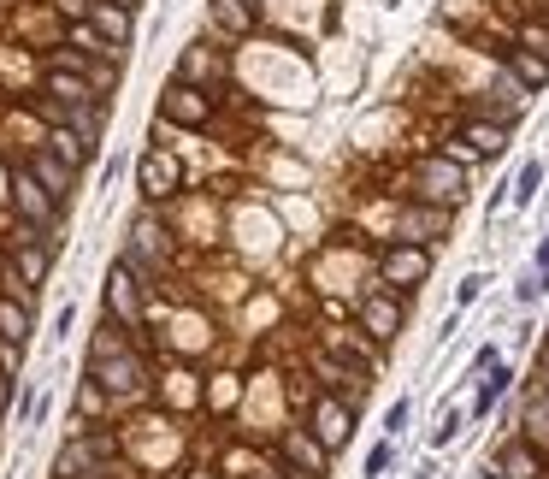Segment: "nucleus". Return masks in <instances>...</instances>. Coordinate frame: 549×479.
<instances>
[{
	"label": "nucleus",
	"mask_w": 549,
	"mask_h": 479,
	"mask_svg": "<svg viewBox=\"0 0 549 479\" xmlns=\"http://www.w3.org/2000/svg\"><path fill=\"white\" fill-rule=\"evenodd\" d=\"M355 314H361V332L378 349H390L396 332H402V290H390V284H378V290H366L361 302H355Z\"/></svg>",
	"instance_id": "7ed1b4c3"
},
{
	"label": "nucleus",
	"mask_w": 549,
	"mask_h": 479,
	"mask_svg": "<svg viewBox=\"0 0 549 479\" xmlns=\"http://www.w3.org/2000/svg\"><path fill=\"white\" fill-rule=\"evenodd\" d=\"M514 42H520V48H538V54H549V18H526Z\"/></svg>",
	"instance_id": "cd10ccee"
},
{
	"label": "nucleus",
	"mask_w": 549,
	"mask_h": 479,
	"mask_svg": "<svg viewBox=\"0 0 549 479\" xmlns=\"http://www.w3.org/2000/svg\"><path fill=\"white\" fill-rule=\"evenodd\" d=\"M107 320H124V332H136V267L130 261L107 273Z\"/></svg>",
	"instance_id": "4468645a"
},
{
	"label": "nucleus",
	"mask_w": 549,
	"mask_h": 479,
	"mask_svg": "<svg viewBox=\"0 0 549 479\" xmlns=\"http://www.w3.org/2000/svg\"><path fill=\"white\" fill-rule=\"evenodd\" d=\"M136 255H154V261H166V255H172V249H166V237L154 231V219H148V213L136 219Z\"/></svg>",
	"instance_id": "a878e982"
},
{
	"label": "nucleus",
	"mask_w": 549,
	"mask_h": 479,
	"mask_svg": "<svg viewBox=\"0 0 549 479\" xmlns=\"http://www.w3.org/2000/svg\"><path fill=\"white\" fill-rule=\"evenodd\" d=\"M390 462H396V438H384V444H372L361 462V479H384L390 474Z\"/></svg>",
	"instance_id": "bb28decb"
},
{
	"label": "nucleus",
	"mask_w": 549,
	"mask_h": 479,
	"mask_svg": "<svg viewBox=\"0 0 549 479\" xmlns=\"http://www.w3.org/2000/svg\"><path fill=\"white\" fill-rule=\"evenodd\" d=\"M496 54H502V66L514 71L532 95H538V89H549V54H538V48H520V42H502Z\"/></svg>",
	"instance_id": "2eb2a0df"
},
{
	"label": "nucleus",
	"mask_w": 549,
	"mask_h": 479,
	"mask_svg": "<svg viewBox=\"0 0 549 479\" xmlns=\"http://www.w3.org/2000/svg\"><path fill=\"white\" fill-rule=\"evenodd\" d=\"M496 468H502L508 479H544V456H538L532 438H508L502 456H496Z\"/></svg>",
	"instance_id": "6ab92c4d"
},
{
	"label": "nucleus",
	"mask_w": 549,
	"mask_h": 479,
	"mask_svg": "<svg viewBox=\"0 0 549 479\" xmlns=\"http://www.w3.org/2000/svg\"><path fill=\"white\" fill-rule=\"evenodd\" d=\"M479 479H508V474H502V468H479Z\"/></svg>",
	"instance_id": "e433bc0d"
},
{
	"label": "nucleus",
	"mask_w": 549,
	"mask_h": 479,
	"mask_svg": "<svg viewBox=\"0 0 549 479\" xmlns=\"http://www.w3.org/2000/svg\"><path fill=\"white\" fill-rule=\"evenodd\" d=\"M508 385H514V373H508V367L496 361V367L485 373V385H479V397H473V420H485V414L496 409L502 397H508Z\"/></svg>",
	"instance_id": "412c9836"
},
{
	"label": "nucleus",
	"mask_w": 549,
	"mask_h": 479,
	"mask_svg": "<svg viewBox=\"0 0 549 479\" xmlns=\"http://www.w3.org/2000/svg\"><path fill=\"white\" fill-rule=\"evenodd\" d=\"M485 284H490L485 273H473V278H467V284H461V290H455V308H467V302H479V296H485Z\"/></svg>",
	"instance_id": "2f4dec72"
},
{
	"label": "nucleus",
	"mask_w": 549,
	"mask_h": 479,
	"mask_svg": "<svg viewBox=\"0 0 549 479\" xmlns=\"http://www.w3.org/2000/svg\"><path fill=\"white\" fill-rule=\"evenodd\" d=\"M54 12H60V18H71V24H83V18L95 12V0H54Z\"/></svg>",
	"instance_id": "473e14b6"
},
{
	"label": "nucleus",
	"mask_w": 549,
	"mask_h": 479,
	"mask_svg": "<svg viewBox=\"0 0 549 479\" xmlns=\"http://www.w3.org/2000/svg\"><path fill=\"white\" fill-rule=\"evenodd\" d=\"M207 24L225 42H248L254 36V0H207Z\"/></svg>",
	"instance_id": "ddd939ff"
},
{
	"label": "nucleus",
	"mask_w": 549,
	"mask_h": 479,
	"mask_svg": "<svg viewBox=\"0 0 549 479\" xmlns=\"http://www.w3.org/2000/svg\"><path fill=\"white\" fill-rule=\"evenodd\" d=\"M42 95L71 101V107H95V101H101V95H95V83H89L83 71H60V66H48V77H42Z\"/></svg>",
	"instance_id": "a211bd4d"
},
{
	"label": "nucleus",
	"mask_w": 549,
	"mask_h": 479,
	"mask_svg": "<svg viewBox=\"0 0 549 479\" xmlns=\"http://www.w3.org/2000/svg\"><path fill=\"white\" fill-rule=\"evenodd\" d=\"M178 77L183 83H195V89H207V83H219L225 77V54H213L207 42H189L178 60Z\"/></svg>",
	"instance_id": "f3484780"
},
{
	"label": "nucleus",
	"mask_w": 549,
	"mask_h": 479,
	"mask_svg": "<svg viewBox=\"0 0 549 479\" xmlns=\"http://www.w3.org/2000/svg\"><path fill=\"white\" fill-rule=\"evenodd\" d=\"M30 172L42 178V190H48L60 207L71 202V190H77V166H71V160H60L54 148H36V154H30Z\"/></svg>",
	"instance_id": "f8f14e48"
},
{
	"label": "nucleus",
	"mask_w": 549,
	"mask_h": 479,
	"mask_svg": "<svg viewBox=\"0 0 549 479\" xmlns=\"http://www.w3.org/2000/svg\"><path fill=\"white\" fill-rule=\"evenodd\" d=\"M89 379H101L113 397H142V361L130 349L107 355V361H89Z\"/></svg>",
	"instance_id": "9d476101"
},
{
	"label": "nucleus",
	"mask_w": 549,
	"mask_h": 479,
	"mask_svg": "<svg viewBox=\"0 0 549 479\" xmlns=\"http://www.w3.org/2000/svg\"><path fill=\"white\" fill-rule=\"evenodd\" d=\"M408 414H414L408 397H402V403H390V414H384V438H402V432H408Z\"/></svg>",
	"instance_id": "7c9ffc66"
},
{
	"label": "nucleus",
	"mask_w": 549,
	"mask_h": 479,
	"mask_svg": "<svg viewBox=\"0 0 549 479\" xmlns=\"http://www.w3.org/2000/svg\"><path fill=\"white\" fill-rule=\"evenodd\" d=\"M538 190H544V166H538V160H526V166H520V178H514V190H508V202L532 207V202H538Z\"/></svg>",
	"instance_id": "393cba45"
},
{
	"label": "nucleus",
	"mask_w": 549,
	"mask_h": 479,
	"mask_svg": "<svg viewBox=\"0 0 549 479\" xmlns=\"http://www.w3.org/2000/svg\"><path fill=\"white\" fill-rule=\"evenodd\" d=\"M0 338H6V343L30 338V314H24V302H18V296H0Z\"/></svg>",
	"instance_id": "5701e85b"
},
{
	"label": "nucleus",
	"mask_w": 549,
	"mask_h": 479,
	"mask_svg": "<svg viewBox=\"0 0 549 479\" xmlns=\"http://www.w3.org/2000/svg\"><path fill=\"white\" fill-rule=\"evenodd\" d=\"M48 148L60 154V160H71L77 172L95 160V137H83V131H71V125H54V137H48Z\"/></svg>",
	"instance_id": "aec40b11"
},
{
	"label": "nucleus",
	"mask_w": 549,
	"mask_h": 479,
	"mask_svg": "<svg viewBox=\"0 0 549 479\" xmlns=\"http://www.w3.org/2000/svg\"><path fill=\"white\" fill-rule=\"evenodd\" d=\"M113 6H124V12H136V6H142V0H113Z\"/></svg>",
	"instance_id": "4c0bfd02"
},
{
	"label": "nucleus",
	"mask_w": 549,
	"mask_h": 479,
	"mask_svg": "<svg viewBox=\"0 0 549 479\" xmlns=\"http://www.w3.org/2000/svg\"><path fill=\"white\" fill-rule=\"evenodd\" d=\"M526 438H532V444L549 438V391H538V385L526 391Z\"/></svg>",
	"instance_id": "b1692460"
},
{
	"label": "nucleus",
	"mask_w": 549,
	"mask_h": 479,
	"mask_svg": "<svg viewBox=\"0 0 549 479\" xmlns=\"http://www.w3.org/2000/svg\"><path fill=\"white\" fill-rule=\"evenodd\" d=\"M136 184H142V196H148V202H172V196H178V184H183L178 154H172V148H148V154L136 160Z\"/></svg>",
	"instance_id": "39448f33"
},
{
	"label": "nucleus",
	"mask_w": 549,
	"mask_h": 479,
	"mask_svg": "<svg viewBox=\"0 0 549 479\" xmlns=\"http://www.w3.org/2000/svg\"><path fill=\"white\" fill-rule=\"evenodd\" d=\"M532 267L544 273V284H549V237H538V249H532Z\"/></svg>",
	"instance_id": "72a5a7b5"
},
{
	"label": "nucleus",
	"mask_w": 549,
	"mask_h": 479,
	"mask_svg": "<svg viewBox=\"0 0 549 479\" xmlns=\"http://www.w3.org/2000/svg\"><path fill=\"white\" fill-rule=\"evenodd\" d=\"M455 137L467 142L479 160H496V154L508 148V137H514V125H502V119H490V113H473V119L455 125Z\"/></svg>",
	"instance_id": "9b49d317"
},
{
	"label": "nucleus",
	"mask_w": 549,
	"mask_h": 479,
	"mask_svg": "<svg viewBox=\"0 0 549 479\" xmlns=\"http://www.w3.org/2000/svg\"><path fill=\"white\" fill-rule=\"evenodd\" d=\"M12 207H18V213H24V225H36V231H54V225H60V202L42 190V178H36L30 166L12 178Z\"/></svg>",
	"instance_id": "0eeeda50"
},
{
	"label": "nucleus",
	"mask_w": 549,
	"mask_h": 479,
	"mask_svg": "<svg viewBox=\"0 0 549 479\" xmlns=\"http://www.w3.org/2000/svg\"><path fill=\"white\" fill-rule=\"evenodd\" d=\"M538 391H549V343L538 349Z\"/></svg>",
	"instance_id": "f704fd0d"
},
{
	"label": "nucleus",
	"mask_w": 549,
	"mask_h": 479,
	"mask_svg": "<svg viewBox=\"0 0 549 479\" xmlns=\"http://www.w3.org/2000/svg\"><path fill=\"white\" fill-rule=\"evenodd\" d=\"M461 426H467V414H461V409H443V420L431 426V444H437V450H443V444H455V432H461Z\"/></svg>",
	"instance_id": "c85d7f7f"
},
{
	"label": "nucleus",
	"mask_w": 549,
	"mask_h": 479,
	"mask_svg": "<svg viewBox=\"0 0 549 479\" xmlns=\"http://www.w3.org/2000/svg\"><path fill=\"white\" fill-rule=\"evenodd\" d=\"M449 225H455V207H437V202H408L402 213V243H443L449 237Z\"/></svg>",
	"instance_id": "6e6552de"
},
{
	"label": "nucleus",
	"mask_w": 549,
	"mask_h": 479,
	"mask_svg": "<svg viewBox=\"0 0 549 479\" xmlns=\"http://www.w3.org/2000/svg\"><path fill=\"white\" fill-rule=\"evenodd\" d=\"M426 278H431L426 243H390V249L378 255V284H390V290H414V284H426Z\"/></svg>",
	"instance_id": "20e7f679"
},
{
	"label": "nucleus",
	"mask_w": 549,
	"mask_h": 479,
	"mask_svg": "<svg viewBox=\"0 0 549 479\" xmlns=\"http://www.w3.org/2000/svg\"><path fill=\"white\" fill-rule=\"evenodd\" d=\"M544 290H549V284H544V273L532 267V273H526V278H520V284H514V302H520V308H532V302H538Z\"/></svg>",
	"instance_id": "c756f323"
},
{
	"label": "nucleus",
	"mask_w": 549,
	"mask_h": 479,
	"mask_svg": "<svg viewBox=\"0 0 549 479\" xmlns=\"http://www.w3.org/2000/svg\"><path fill=\"white\" fill-rule=\"evenodd\" d=\"M414 202L461 207V202H467V166H455L449 154H426V160H414Z\"/></svg>",
	"instance_id": "f257e3e1"
},
{
	"label": "nucleus",
	"mask_w": 549,
	"mask_h": 479,
	"mask_svg": "<svg viewBox=\"0 0 549 479\" xmlns=\"http://www.w3.org/2000/svg\"><path fill=\"white\" fill-rule=\"evenodd\" d=\"M307 426H313V438L337 456V450L349 444V432H355V414H349V403H343V397L319 391V397H313V414H307Z\"/></svg>",
	"instance_id": "423d86ee"
},
{
	"label": "nucleus",
	"mask_w": 549,
	"mask_h": 479,
	"mask_svg": "<svg viewBox=\"0 0 549 479\" xmlns=\"http://www.w3.org/2000/svg\"><path fill=\"white\" fill-rule=\"evenodd\" d=\"M6 403H12V373H0V414H6Z\"/></svg>",
	"instance_id": "c9c22d12"
},
{
	"label": "nucleus",
	"mask_w": 549,
	"mask_h": 479,
	"mask_svg": "<svg viewBox=\"0 0 549 479\" xmlns=\"http://www.w3.org/2000/svg\"><path fill=\"white\" fill-rule=\"evenodd\" d=\"M18 278L36 290L42 278H48V243L42 237H30V243H18Z\"/></svg>",
	"instance_id": "4be33fe9"
},
{
	"label": "nucleus",
	"mask_w": 549,
	"mask_h": 479,
	"mask_svg": "<svg viewBox=\"0 0 549 479\" xmlns=\"http://www.w3.org/2000/svg\"><path fill=\"white\" fill-rule=\"evenodd\" d=\"M89 24L101 30V42H107L113 54H124V48H130V36H136V12H124V6H113V0H95Z\"/></svg>",
	"instance_id": "dca6fc26"
},
{
	"label": "nucleus",
	"mask_w": 549,
	"mask_h": 479,
	"mask_svg": "<svg viewBox=\"0 0 549 479\" xmlns=\"http://www.w3.org/2000/svg\"><path fill=\"white\" fill-rule=\"evenodd\" d=\"M414 479H431V468H420V474H414Z\"/></svg>",
	"instance_id": "58836bf2"
},
{
	"label": "nucleus",
	"mask_w": 549,
	"mask_h": 479,
	"mask_svg": "<svg viewBox=\"0 0 549 479\" xmlns=\"http://www.w3.org/2000/svg\"><path fill=\"white\" fill-rule=\"evenodd\" d=\"M160 119L166 125H183V131H207L213 125V95L195 89V83H183V77H172L160 89Z\"/></svg>",
	"instance_id": "f03ea898"
},
{
	"label": "nucleus",
	"mask_w": 549,
	"mask_h": 479,
	"mask_svg": "<svg viewBox=\"0 0 549 479\" xmlns=\"http://www.w3.org/2000/svg\"><path fill=\"white\" fill-rule=\"evenodd\" d=\"M284 468L290 474H325L331 468V450L313 438V426H284Z\"/></svg>",
	"instance_id": "1a4fd4ad"
}]
</instances>
